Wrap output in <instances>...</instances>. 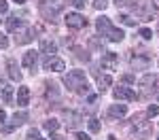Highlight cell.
<instances>
[{"label":"cell","instance_id":"1f68e13d","mask_svg":"<svg viewBox=\"0 0 159 140\" xmlns=\"http://www.w3.org/2000/svg\"><path fill=\"white\" fill-rule=\"evenodd\" d=\"M123 81H125V83H134V76H132V75H125V76H123Z\"/></svg>","mask_w":159,"mask_h":140},{"label":"cell","instance_id":"f1b7e54d","mask_svg":"<svg viewBox=\"0 0 159 140\" xmlns=\"http://www.w3.org/2000/svg\"><path fill=\"white\" fill-rule=\"evenodd\" d=\"M7 47H9V38L0 32V49H7Z\"/></svg>","mask_w":159,"mask_h":140},{"label":"cell","instance_id":"3957f363","mask_svg":"<svg viewBox=\"0 0 159 140\" xmlns=\"http://www.w3.org/2000/svg\"><path fill=\"white\" fill-rule=\"evenodd\" d=\"M66 2H68V0H40L38 9H40V13H43L45 19H51V21H53V19L64 11Z\"/></svg>","mask_w":159,"mask_h":140},{"label":"cell","instance_id":"2e32d148","mask_svg":"<svg viewBox=\"0 0 159 140\" xmlns=\"http://www.w3.org/2000/svg\"><path fill=\"white\" fill-rule=\"evenodd\" d=\"M7 30H9V32H19V30H25L24 19H17V17L7 19Z\"/></svg>","mask_w":159,"mask_h":140},{"label":"cell","instance_id":"83f0119b","mask_svg":"<svg viewBox=\"0 0 159 140\" xmlns=\"http://www.w3.org/2000/svg\"><path fill=\"white\" fill-rule=\"evenodd\" d=\"M121 21H123L125 25H136L134 17H129V15H123V17H121Z\"/></svg>","mask_w":159,"mask_h":140},{"label":"cell","instance_id":"9c48e42d","mask_svg":"<svg viewBox=\"0 0 159 140\" xmlns=\"http://www.w3.org/2000/svg\"><path fill=\"white\" fill-rule=\"evenodd\" d=\"M100 64H102L104 68H108V70H115V68H117V64H119V55H117V53H112V51H106V53L102 55Z\"/></svg>","mask_w":159,"mask_h":140},{"label":"cell","instance_id":"5b68a950","mask_svg":"<svg viewBox=\"0 0 159 140\" xmlns=\"http://www.w3.org/2000/svg\"><path fill=\"white\" fill-rule=\"evenodd\" d=\"M43 68H45V70H49V72H64V70H66V64H64L61 57L51 55V57H47V60L43 62Z\"/></svg>","mask_w":159,"mask_h":140},{"label":"cell","instance_id":"cb8c5ba5","mask_svg":"<svg viewBox=\"0 0 159 140\" xmlns=\"http://www.w3.org/2000/svg\"><path fill=\"white\" fill-rule=\"evenodd\" d=\"M93 7H96L98 11H104V9L108 7V0H96V2H93Z\"/></svg>","mask_w":159,"mask_h":140},{"label":"cell","instance_id":"603a6c76","mask_svg":"<svg viewBox=\"0 0 159 140\" xmlns=\"http://www.w3.org/2000/svg\"><path fill=\"white\" fill-rule=\"evenodd\" d=\"M140 36L144 38V40H151V38H153V32H151L148 28H140Z\"/></svg>","mask_w":159,"mask_h":140},{"label":"cell","instance_id":"ffe728a7","mask_svg":"<svg viewBox=\"0 0 159 140\" xmlns=\"http://www.w3.org/2000/svg\"><path fill=\"white\" fill-rule=\"evenodd\" d=\"M43 125H45V129H47V132H51V134H53V132H57V127H60V121H57V119H47Z\"/></svg>","mask_w":159,"mask_h":140},{"label":"cell","instance_id":"4fadbf2b","mask_svg":"<svg viewBox=\"0 0 159 140\" xmlns=\"http://www.w3.org/2000/svg\"><path fill=\"white\" fill-rule=\"evenodd\" d=\"M28 104H30V89L28 87H19L17 89V106L25 108Z\"/></svg>","mask_w":159,"mask_h":140},{"label":"cell","instance_id":"4316f807","mask_svg":"<svg viewBox=\"0 0 159 140\" xmlns=\"http://www.w3.org/2000/svg\"><path fill=\"white\" fill-rule=\"evenodd\" d=\"M68 4H72L74 9H83L85 7V0H68Z\"/></svg>","mask_w":159,"mask_h":140},{"label":"cell","instance_id":"7402d4cb","mask_svg":"<svg viewBox=\"0 0 159 140\" xmlns=\"http://www.w3.org/2000/svg\"><path fill=\"white\" fill-rule=\"evenodd\" d=\"M25 140H45V138H40V132L38 129H30L25 134Z\"/></svg>","mask_w":159,"mask_h":140},{"label":"cell","instance_id":"9a60e30c","mask_svg":"<svg viewBox=\"0 0 159 140\" xmlns=\"http://www.w3.org/2000/svg\"><path fill=\"white\" fill-rule=\"evenodd\" d=\"M125 113H127V106H125V104H112L108 108V117H115V119L125 117Z\"/></svg>","mask_w":159,"mask_h":140},{"label":"cell","instance_id":"7a4b0ae2","mask_svg":"<svg viewBox=\"0 0 159 140\" xmlns=\"http://www.w3.org/2000/svg\"><path fill=\"white\" fill-rule=\"evenodd\" d=\"M96 28H98V32L102 36H106L108 40L112 43H121L123 38H125V32L119 30V28H115V25L110 24V17H98V21H96Z\"/></svg>","mask_w":159,"mask_h":140},{"label":"cell","instance_id":"d6a6232c","mask_svg":"<svg viewBox=\"0 0 159 140\" xmlns=\"http://www.w3.org/2000/svg\"><path fill=\"white\" fill-rule=\"evenodd\" d=\"M4 119H7V113H4V111H0V125H4Z\"/></svg>","mask_w":159,"mask_h":140},{"label":"cell","instance_id":"6da1fadb","mask_svg":"<svg viewBox=\"0 0 159 140\" xmlns=\"http://www.w3.org/2000/svg\"><path fill=\"white\" fill-rule=\"evenodd\" d=\"M64 85L70 91H74V93H87L89 91V83H87L83 70H70L64 76Z\"/></svg>","mask_w":159,"mask_h":140},{"label":"cell","instance_id":"484cf974","mask_svg":"<svg viewBox=\"0 0 159 140\" xmlns=\"http://www.w3.org/2000/svg\"><path fill=\"white\" fill-rule=\"evenodd\" d=\"M147 115L148 117H157L159 115V106H153V104H151V106L147 108Z\"/></svg>","mask_w":159,"mask_h":140},{"label":"cell","instance_id":"4dcf8cb0","mask_svg":"<svg viewBox=\"0 0 159 140\" xmlns=\"http://www.w3.org/2000/svg\"><path fill=\"white\" fill-rule=\"evenodd\" d=\"M76 140H91V138H89V134H83V132H79V134H76Z\"/></svg>","mask_w":159,"mask_h":140},{"label":"cell","instance_id":"e575fe53","mask_svg":"<svg viewBox=\"0 0 159 140\" xmlns=\"http://www.w3.org/2000/svg\"><path fill=\"white\" fill-rule=\"evenodd\" d=\"M157 32H159V24H157Z\"/></svg>","mask_w":159,"mask_h":140},{"label":"cell","instance_id":"44dd1931","mask_svg":"<svg viewBox=\"0 0 159 140\" xmlns=\"http://www.w3.org/2000/svg\"><path fill=\"white\" fill-rule=\"evenodd\" d=\"M89 47H91V49H98L100 53H106V51H104V40H100V38H91V40H89Z\"/></svg>","mask_w":159,"mask_h":140},{"label":"cell","instance_id":"d6986e66","mask_svg":"<svg viewBox=\"0 0 159 140\" xmlns=\"http://www.w3.org/2000/svg\"><path fill=\"white\" fill-rule=\"evenodd\" d=\"M32 30H28V28H25L24 32H21V34H19V38H17V45H25V43H30V40H32Z\"/></svg>","mask_w":159,"mask_h":140},{"label":"cell","instance_id":"d590c367","mask_svg":"<svg viewBox=\"0 0 159 140\" xmlns=\"http://www.w3.org/2000/svg\"><path fill=\"white\" fill-rule=\"evenodd\" d=\"M157 140H159V138H157Z\"/></svg>","mask_w":159,"mask_h":140},{"label":"cell","instance_id":"836d02e7","mask_svg":"<svg viewBox=\"0 0 159 140\" xmlns=\"http://www.w3.org/2000/svg\"><path fill=\"white\" fill-rule=\"evenodd\" d=\"M13 2H17V4H24L25 0H13Z\"/></svg>","mask_w":159,"mask_h":140},{"label":"cell","instance_id":"30bf717a","mask_svg":"<svg viewBox=\"0 0 159 140\" xmlns=\"http://www.w3.org/2000/svg\"><path fill=\"white\" fill-rule=\"evenodd\" d=\"M25 119H28V113H15L9 125H2V132H7V134H9V132H13L15 127H19V125H21Z\"/></svg>","mask_w":159,"mask_h":140},{"label":"cell","instance_id":"ac0fdd59","mask_svg":"<svg viewBox=\"0 0 159 140\" xmlns=\"http://www.w3.org/2000/svg\"><path fill=\"white\" fill-rule=\"evenodd\" d=\"M98 85H100V91L104 93L106 89L112 85V76L110 75H102V76H98Z\"/></svg>","mask_w":159,"mask_h":140},{"label":"cell","instance_id":"f546056e","mask_svg":"<svg viewBox=\"0 0 159 140\" xmlns=\"http://www.w3.org/2000/svg\"><path fill=\"white\" fill-rule=\"evenodd\" d=\"M9 11V4H7V0H0V13H7Z\"/></svg>","mask_w":159,"mask_h":140},{"label":"cell","instance_id":"5bb4252c","mask_svg":"<svg viewBox=\"0 0 159 140\" xmlns=\"http://www.w3.org/2000/svg\"><path fill=\"white\" fill-rule=\"evenodd\" d=\"M0 100L4 104H11L13 102V87L7 83H0Z\"/></svg>","mask_w":159,"mask_h":140},{"label":"cell","instance_id":"7c38bea8","mask_svg":"<svg viewBox=\"0 0 159 140\" xmlns=\"http://www.w3.org/2000/svg\"><path fill=\"white\" fill-rule=\"evenodd\" d=\"M36 62H38V53H36V51H25V53H24L21 64H24L25 68H30L32 72H34V68H36Z\"/></svg>","mask_w":159,"mask_h":140},{"label":"cell","instance_id":"d4e9b609","mask_svg":"<svg viewBox=\"0 0 159 140\" xmlns=\"http://www.w3.org/2000/svg\"><path fill=\"white\" fill-rule=\"evenodd\" d=\"M89 129H91V132H100V121L98 119H89Z\"/></svg>","mask_w":159,"mask_h":140},{"label":"cell","instance_id":"52a82bcc","mask_svg":"<svg viewBox=\"0 0 159 140\" xmlns=\"http://www.w3.org/2000/svg\"><path fill=\"white\" fill-rule=\"evenodd\" d=\"M112 96L117 98V100H127V102H134L138 100V96H136L134 89L129 87H123V85H119V87H115V91H112Z\"/></svg>","mask_w":159,"mask_h":140},{"label":"cell","instance_id":"8fae6325","mask_svg":"<svg viewBox=\"0 0 159 140\" xmlns=\"http://www.w3.org/2000/svg\"><path fill=\"white\" fill-rule=\"evenodd\" d=\"M40 53H45L47 57H51V55L57 53V45L53 40H49V38H40Z\"/></svg>","mask_w":159,"mask_h":140},{"label":"cell","instance_id":"8992f818","mask_svg":"<svg viewBox=\"0 0 159 140\" xmlns=\"http://www.w3.org/2000/svg\"><path fill=\"white\" fill-rule=\"evenodd\" d=\"M64 19H66V25H68L70 30H81V28L87 25V19L83 15H79V13H68Z\"/></svg>","mask_w":159,"mask_h":140},{"label":"cell","instance_id":"ba28073f","mask_svg":"<svg viewBox=\"0 0 159 140\" xmlns=\"http://www.w3.org/2000/svg\"><path fill=\"white\" fill-rule=\"evenodd\" d=\"M148 66H151V57L144 53H136L132 57V68H136V70H147Z\"/></svg>","mask_w":159,"mask_h":140},{"label":"cell","instance_id":"e0dca14e","mask_svg":"<svg viewBox=\"0 0 159 140\" xmlns=\"http://www.w3.org/2000/svg\"><path fill=\"white\" fill-rule=\"evenodd\" d=\"M7 68H9V76H11L13 81H21V72H19V66L15 60H9L7 62Z\"/></svg>","mask_w":159,"mask_h":140},{"label":"cell","instance_id":"277c9868","mask_svg":"<svg viewBox=\"0 0 159 140\" xmlns=\"http://www.w3.org/2000/svg\"><path fill=\"white\" fill-rule=\"evenodd\" d=\"M140 89L144 96H151V93H157L159 91V75H144L140 79Z\"/></svg>","mask_w":159,"mask_h":140}]
</instances>
